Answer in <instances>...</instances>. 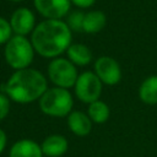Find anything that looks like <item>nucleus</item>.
<instances>
[{"mask_svg": "<svg viewBox=\"0 0 157 157\" xmlns=\"http://www.w3.org/2000/svg\"><path fill=\"white\" fill-rule=\"evenodd\" d=\"M31 43L36 54L45 59H55L66 53L72 43V31L63 20H44L31 33Z\"/></svg>", "mask_w": 157, "mask_h": 157, "instance_id": "f257e3e1", "label": "nucleus"}, {"mask_svg": "<svg viewBox=\"0 0 157 157\" xmlns=\"http://www.w3.org/2000/svg\"><path fill=\"white\" fill-rule=\"evenodd\" d=\"M48 90V81L44 74L37 69L27 67L16 70L4 83V93L18 104H28L39 101Z\"/></svg>", "mask_w": 157, "mask_h": 157, "instance_id": "f03ea898", "label": "nucleus"}, {"mask_svg": "<svg viewBox=\"0 0 157 157\" xmlns=\"http://www.w3.org/2000/svg\"><path fill=\"white\" fill-rule=\"evenodd\" d=\"M40 112L52 118L67 117L74 110V97L71 92L61 87H48L38 101Z\"/></svg>", "mask_w": 157, "mask_h": 157, "instance_id": "7ed1b4c3", "label": "nucleus"}, {"mask_svg": "<svg viewBox=\"0 0 157 157\" xmlns=\"http://www.w3.org/2000/svg\"><path fill=\"white\" fill-rule=\"evenodd\" d=\"M34 54L36 52L31 43V39L23 36L13 34L4 48L5 61L15 71L31 67Z\"/></svg>", "mask_w": 157, "mask_h": 157, "instance_id": "20e7f679", "label": "nucleus"}, {"mask_svg": "<svg viewBox=\"0 0 157 157\" xmlns=\"http://www.w3.org/2000/svg\"><path fill=\"white\" fill-rule=\"evenodd\" d=\"M47 74L50 82L55 87L71 88L75 86L78 77L77 66H75L67 58H55L52 59L47 67Z\"/></svg>", "mask_w": 157, "mask_h": 157, "instance_id": "39448f33", "label": "nucleus"}, {"mask_svg": "<svg viewBox=\"0 0 157 157\" xmlns=\"http://www.w3.org/2000/svg\"><path fill=\"white\" fill-rule=\"evenodd\" d=\"M102 90H103V83L94 74V71H83L78 74V77L74 86V92L76 98L86 104L98 101Z\"/></svg>", "mask_w": 157, "mask_h": 157, "instance_id": "423d86ee", "label": "nucleus"}, {"mask_svg": "<svg viewBox=\"0 0 157 157\" xmlns=\"http://www.w3.org/2000/svg\"><path fill=\"white\" fill-rule=\"evenodd\" d=\"M94 74L102 81L103 85L114 86L121 80V67L119 63L112 56H99L96 59L94 64Z\"/></svg>", "mask_w": 157, "mask_h": 157, "instance_id": "0eeeda50", "label": "nucleus"}, {"mask_svg": "<svg viewBox=\"0 0 157 157\" xmlns=\"http://www.w3.org/2000/svg\"><path fill=\"white\" fill-rule=\"evenodd\" d=\"M33 4L44 20H63L71 11L70 0H33Z\"/></svg>", "mask_w": 157, "mask_h": 157, "instance_id": "6e6552de", "label": "nucleus"}, {"mask_svg": "<svg viewBox=\"0 0 157 157\" xmlns=\"http://www.w3.org/2000/svg\"><path fill=\"white\" fill-rule=\"evenodd\" d=\"M12 32L16 36H23L26 37L27 34H31L33 29L36 28V16L33 11L28 7H18L16 9L10 20H9Z\"/></svg>", "mask_w": 157, "mask_h": 157, "instance_id": "1a4fd4ad", "label": "nucleus"}, {"mask_svg": "<svg viewBox=\"0 0 157 157\" xmlns=\"http://www.w3.org/2000/svg\"><path fill=\"white\" fill-rule=\"evenodd\" d=\"M40 148L44 157H61L66 153L69 142L64 135L52 134L42 141Z\"/></svg>", "mask_w": 157, "mask_h": 157, "instance_id": "9d476101", "label": "nucleus"}, {"mask_svg": "<svg viewBox=\"0 0 157 157\" xmlns=\"http://www.w3.org/2000/svg\"><path fill=\"white\" fill-rule=\"evenodd\" d=\"M66 118L67 128L74 135L85 137L91 132L93 123L87 113H83L82 110H72Z\"/></svg>", "mask_w": 157, "mask_h": 157, "instance_id": "9b49d317", "label": "nucleus"}, {"mask_svg": "<svg viewBox=\"0 0 157 157\" xmlns=\"http://www.w3.org/2000/svg\"><path fill=\"white\" fill-rule=\"evenodd\" d=\"M9 157H44L40 144L32 139L17 140L9 151Z\"/></svg>", "mask_w": 157, "mask_h": 157, "instance_id": "f8f14e48", "label": "nucleus"}, {"mask_svg": "<svg viewBox=\"0 0 157 157\" xmlns=\"http://www.w3.org/2000/svg\"><path fill=\"white\" fill-rule=\"evenodd\" d=\"M66 55L75 66H87L92 63L93 59L91 49L81 43H71L66 50Z\"/></svg>", "mask_w": 157, "mask_h": 157, "instance_id": "ddd939ff", "label": "nucleus"}, {"mask_svg": "<svg viewBox=\"0 0 157 157\" xmlns=\"http://www.w3.org/2000/svg\"><path fill=\"white\" fill-rule=\"evenodd\" d=\"M137 94L142 103L147 105H156L157 104V75L146 77L139 86Z\"/></svg>", "mask_w": 157, "mask_h": 157, "instance_id": "4468645a", "label": "nucleus"}, {"mask_svg": "<svg viewBox=\"0 0 157 157\" xmlns=\"http://www.w3.org/2000/svg\"><path fill=\"white\" fill-rule=\"evenodd\" d=\"M105 23H107V17L103 11H101V10L88 11L85 13L82 32H86L90 34L98 33L104 28Z\"/></svg>", "mask_w": 157, "mask_h": 157, "instance_id": "2eb2a0df", "label": "nucleus"}, {"mask_svg": "<svg viewBox=\"0 0 157 157\" xmlns=\"http://www.w3.org/2000/svg\"><path fill=\"white\" fill-rule=\"evenodd\" d=\"M86 113L88 114L92 123H94V124H103L110 117V109H109L108 104L101 99L90 103Z\"/></svg>", "mask_w": 157, "mask_h": 157, "instance_id": "dca6fc26", "label": "nucleus"}, {"mask_svg": "<svg viewBox=\"0 0 157 157\" xmlns=\"http://www.w3.org/2000/svg\"><path fill=\"white\" fill-rule=\"evenodd\" d=\"M83 18H85V13L81 10H74L70 11L69 15L66 16V25L69 26V28L74 32H81L82 31V26H83Z\"/></svg>", "mask_w": 157, "mask_h": 157, "instance_id": "f3484780", "label": "nucleus"}, {"mask_svg": "<svg viewBox=\"0 0 157 157\" xmlns=\"http://www.w3.org/2000/svg\"><path fill=\"white\" fill-rule=\"evenodd\" d=\"M12 36H13V32H12L9 20L0 16V45H2V44L5 45Z\"/></svg>", "mask_w": 157, "mask_h": 157, "instance_id": "a211bd4d", "label": "nucleus"}, {"mask_svg": "<svg viewBox=\"0 0 157 157\" xmlns=\"http://www.w3.org/2000/svg\"><path fill=\"white\" fill-rule=\"evenodd\" d=\"M10 108H11V99L6 93L0 92V121L9 115Z\"/></svg>", "mask_w": 157, "mask_h": 157, "instance_id": "6ab92c4d", "label": "nucleus"}, {"mask_svg": "<svg viewBox=\"0 0 157 157\" xmlns=\"http://www.w3.org/2000/svg\"><path fill=\"white\" fill-rule=\"evenodd\" d=\"M70 1H71V5L76 6L78 10L88 9L96 2V0H70Z\"/></svg>", "mask_w": 157, "mask_h": 157, "instance_id": "aec40b11", "label": "nucleus"}, {"mask_svg": "<svg viewBox=\"0 0 157 157\" xmlns=\"http://www.w3.org/2000/svg\"><path fill=\"white\" fill-rule=\"evenodd\" d=\"M6 145H7V136H6V132L0 128V155H2V152L5 151Z\"/></svg>", "mask_w": 157, "mask_h": 157, "instance_id": "412c9836", "label": "nucleus"}, {"mask_svg": "<svg viewBox=\"0 0 157 157\" xmlns=\"http://www.w3.org/2000/svg\"><path fill=\"white\" fill-rule=\"evenodd\" d=\"M11 2H21V1H25V0H9Z\"/></svg>", "mask_w": 157, "mask_h": 157, "instance_id": "4be33fe9", "label": "nucleus"}]
</instances>
